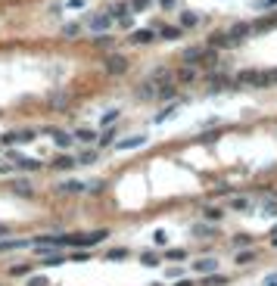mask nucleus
<instances>
[{
    "label": "nucleus",
    "mask_w": 277,
    "mask_h": 286,
    "mask_svg": "<svg viewBox=\"0 0 277 286\" xmlns=\"http://www.w3.org/2000/svg\"><path fill=\"white\" fill-rule=\"evenodd\" d=\"M203 50H206V47H187V50H184V62H187V65H196L199 56H203Z\"/></svg>",
    "instance_id": "aec40b11"
},
{
    "label": "nucleus",
    "mask_w": 277,
    "mask_h": 286,
    "mask_svg": "<svg viewBox=\"0 0 277 286\" xmlns=\"http://www.w3.org/2000/svg\"><path fill=\"white\" fill-rule=\"evenodd\" d=\"M174 81H181V84H193V81H196V69H193V65L181 69L178 75H174Z\"/></svg>",
    "instance_id": "5701e85b"
},
{
    "label": "nucleus",
    "mask_w": 277,
    "mask_h": 286,
    "mask_svg": "<svg viewBox=\"0 0 277 286\" xmlns=\"http://www.w3.org/2000/svg\"><path fill=\"white\" fill-rule=\"evenodd\" d=\"M125 258H128V249L125 246H115V249L106 252V262H125Z\"/></svg>",
    "instance_id": "393cba45"
},
{
    "label": "nucleus",
    "mask_w": 277,
    "mask_h": 286,
    "mask_svg": "<svg viewBox=\"0 0 277 286\" xmlns=\"http://www.w3.org/2000/svg\"><path fill=\"white\" fill-rule=\"evenodd\" d=\"M156 94H159V84H156L153 78H147L144 84H140V90H137L140 100H156Z\"/></svg>",
    "instance_id": "9d476101"
},
{
    "label": "nucleus",
    "mask_w": 277,
    "mask_h": 286,
    "mask_svg": "<svg viewBox=\"0 0 277 286\" xmlns=\"http://www.w3.org/2000/svg\"><path fill=\"white\" fill-rule=\"evenodd\" d=\"M44 267H56V265H65V258L60 255V252H53V249H47L44 252V262H41Z\"/></svg>",
    "instance_id": "6ab92c4d"
},
{
    "label": "nucleus",
    "mask_w": 277,
    "mask_h": 286,
    "mask_svg": "<svg viewBox=\"0 0 277 286\" xmlns=\"http://www.w3.org/2000/svg\"><path fill=\"white\" fill-rule=\"evenodd\" d=\"M271 84H277V69H274V72H271Z\"/></svg>",
    "instance_id": "864d4df0"
},
{
    "label": "nucleus",
    "mask_w": 277,
    "mask_h": 286,
    "mask_svg": "<svg viewBox=\"0 0 277 286\" xmlns=\"http://www.w3.org/2000/svg\"><path fill=\"white\" fill-rule=\"evenodd\" d=\"M94 162H97V153H94V149H85V153L78 156V165H94Z\"/></svg>",
    "instance_id": "72a5a7b5"
},
{
    "label": "nucleus",
    "mask_w": 277,
    "mask_h": 286,
    "mask_svg": "<svg viewBox=\"0 0 277 286\" xmlns=\"http://www.w3.org/2000/svg\"><path fill=\"white\" fill-rule=\"evenodd\" d=\"M10 233V224H0V237H6Z\"/></svg>",
    "instance_id": "3c124183"
},
{
    "label": "nucleus",
    "mask_w": 277,
    "mask_h": 286,
    "mask_svg": "<svg viewBox=\"0 0 277 286\" xmlns=\"http://www.w3.org/2000/svg\"><path fill=\"white\" fill-rule=\"evenodd\" d=\"M128 13H131V0H119V3L109 6V16H112V19H125Z\"/></svg>",
    "instance_id": "f8f14e48"
},
{
    "label": "nucleus",
    "mask_w": 277,
    "mask_h": 286,
    "mask_svg": "<svg viewBox=\"0 0 277 286\" xmlns=\"http://www.w3.org/2000/svg\"><path fill=\"white\" fill-rule=\"evenodd\" d=\"M159 3H162V10H171V6H174V0H159Z\"/></svg>",
    "instance_id": "8fccbe9b"
},
{
    "label": "nucleus",
    "mask_w": 277,
    "mask_h": 286,
    "mask_svg": "<svg viewBox=\"0 0 277 286\" xmlns=\"http://www.w3.org/2000/svg\"><path fill=\"white\" fill-rule=\"evenodd\" d=\"M271 246H277V237H274V240H271Z\"/></svg>",
    "instance_id": "6e6d98bb"
},
{
    "label": "nucleus",
    "mask_w": 277,
    "mask_h": 286,
    "mask_svg": "<svg viewBox=\"0 0 277 286\" xmlns=\"http://www.w3.org/2000/svg\"><path fill=\"white\" fill-rule=\"evenodd\" d=\"M13 193H19V196H31V184L28 181H13Z\"/></svg>",
    "instance_id": "cd10ccee"
},
{
    "label": "nucleus",
    "mask_w": 277,
    "mask_h": 286,
    "mask_svg": "<svg viewBox=\"0 0 277 286\" xmlns=\"http://www.w3.org/2000/svg\"><path fill=\"white\" fill-rule=\"evenodd\" d=\"M271 237H277V224H274V227H271Z\"/></svg>",
    "instance_id": "5fc2aeb1"
},
{
    "label": "nucleus",
    "mask_w": 277,
    "mask_h": 286,
    "mask_svg": "<svg viewBox=\"0 0 277 286\" xmlns=\"http://www.w3.org/2000/svg\"><path fill=\"white\" fill-rule=\"evenodd\" d=\"M28 286H53V283H50L47 277H31V280H28Z\"/></svg>",
    "instance_id": "a18cd8bd"
},
{
    "label": "nucleus",
    "mask_w": 277,
    "mask_h": 286,
    "mask_svg": "<svg viewBox=\"0 0 277 286\" xmlns=\"http://www.w3.org/2000/svg\"><path fill=\"white\" fill-rule=\"evenodd\" d=\"M147 134H131V137H125V140H115V149H140V146H147Z\"/></svg>",
    "instance_id": "7ed1b4c3"
},
{
    "label": "nucleus",
    "mask_w": 277,
    "mask_h": 286,
    "mask_svg": "<svg viewBox=\"0 0 277 286\" xmlns=\"http://www.w3.org/2000/svg\"><path fill=\"white\" fill-rule=\"evenodd\" d=\"M253 240H256V237H249V233H237V237H234L231 243H234L237 249H243V246H253Z\"/></svg>",
    "instance_id": "7c9ffc66"
},
{
    "label": "nucleus",
    "mask_w": 277,
    "mask_h": 286,
    "mask_svg": "<svg viewBox=\"0 0 277 286\" xmlns=\"http://www.w3.org/2000/svg\"><path fill=\"white\" fill-rule=\"evenodd\" d=\"M224 283H228V277H224V274H206L203 277V286H224Z\"/></svg>",
    "instance_id": "a878e982"
},
{
    "label": "nucleus",
    "mask_w": 277,
    "mask_h": 286,
    "mask_svg": "<svg viewBox=\"0 0 277 286\" xmlns=\"http://www.w3.org/2000/svg\"><path fill=\"white\" fill-rule=\"evenodd\" d=\"M3 143L10 146V143H19V131H10V134H3Z\"/></svg>",
    "instance_id": "49530a36"
},
{
    "label": "nucleus",
    "mask_w": 277,
    "mask_h": 286,
    "mask_svg": "<svg viewBox=\"0 0 277 286\" xmlns=\"http://www.w3.org/2000/svg\"><path fill=\"white\" fill-rule=\"evenodd\" d=\"M231 44H234V38L228 35V31H212V35H209V47H215V50L231 47Z\"/></svg>",
    "instance_id": "6e6552de"
},
{
    "label": "nucleus",
    "mask_w": 277,
    "mask_h": 286,
    "mask_svg": "<svg viewBox=\"0 0 277 286\" xmlns=\"http://www.w3.org/2000/svg\"><path fill=\"white\" fill-rule=\"evenodd\" d=\"M153 6V0H131V13H147Z\"/></svg>",
    "instance_id": "473e14b6"
},
{
    "label": "nucleus",
    "mask_w": 277,
    "mask_h": 286,
    "mask_svg": "<svg viewBox=\"0 0 277 286\" xmlns=\"http://www.w3.org/2000/svg\"><path fill=\"white\" fill-rule=\"evenodd\" d=\"M253 262H256V252H243V249L237 252V265H253Z\"/></svg>",
    "instance_id": "f704fd0d"
},
{
    "label": "nucleus",
    "mask_w": 277,
    "mask_h": 286,
    "mask_svg": "<svg viewBox=\"0 0 277 286\" xmlns=\"http://www.w3.org/2000/svg\"><path fill=\"white\" fill-rule=\"evenodd\" d=\"M131 44H153L156 41V31L153 28H137V31H131Z\"/></svg>",
    "instance_id": "423d86ee"
},
{
    "label": "nucleus",
    "mask_w": 277,
    "mask_h": 286,
    "mask_svg": "<svg viewBox=\"0 0 277 286\" xmlns=\"http://www.w3.org/2000/svg\"><path fill=\"white\" fill-rule=\"evenodd\" d=\"M85 190H87V184H81V181H63L60 184V193H72V196H78Z\"/></svg>",
    "instance_id": "4468645a"
},
{
    "label": "nucleus",
    "mask_w": 277,
    "mask_h": 286,
    "mask_svg": "<svg viewBox=\"0 0 277 286\" xmlns=\"http://www.w3.org/2000/svg\"><path fill=\"white\" fill-rule=\"evenodd\" d=\"M140 262H144L147 267H156V265H159V258H156V252H144V255H140Z\"/></svg>",
    "instance_id": "c9c22d12"
},
{
    "label": "nucleus",
    "mask_w": 277,
    "mask_h": 286,
    "mask_svg": "<svg viewBox=\"0 0 277 286\" xmlns=\"http://www.w3.org/2000/svg\"><path fill=\"white\" fill-rule=\"evenodd\" d=\"M231 208H234V212H249V208H253V199H246V196H234V199H231Z\"/></svg>",
    "instance_id": "b1692460"
},
{
    "label": "nucleus",
    "mask_w": 277,
    "mask_h": 286,
    "mask_svg": "<svg viewBox=\"0 0 277 286\" xmlns=\"http://www.w3.org/2000/svg\"><path fill=\"white\" fill-rule=\"evenodd\" d=\"M253 25H249V22H237V25H231V31H228V35L234 38V44H237V41H243V38H249V35H253Z\"/></svg>",
    "instance_id": "39448f33"
},
{
    "label": "nucleus",
    "mask_w": 277,
    "mask_h": 286,
    "mask_svg": "<svg viewBox=\"0 0 277 286\" xmlns=\"http://www.w3.org/2000/svg\"><path fill=\"white\" fill-rule=\"evenodd\" d=\"M103 69H106L109 75H125V72H128V60L119 56V53H109L106 62H103Z\"/></svg>",
    "instance_id": "f03ea898"
},
{
    "label": "nucleus",
    "mask_w": 277,
    "mask_h": 286,
    "mask_svg": "<svg viewBox=\"0 0 277 286\" xmlns=\"http://www.w3.org/2000/svg\"><path fill=\"white\" fill-rule=\"evenodd\" d=\"M90 258V252L87 249H78V252H72V262H87Z\"/></svg>",
    "instance_id": "79ce46f5"
},
{
    "label": "nucleus",
    "mask_w": 277,
    "mask_h": 286,
    "mask_svg": "<svg viewBox=\"0 0 277 286\" xmlns=\"http://www.w3.org/2000/svg\"><path fill=\"white\" fill-rule=\"evenodd\" d=\"M203 218H206V221H212V224H218L224 218V208L221 205H206L203 208Z\"/></svg>",
    "instance_id": "f3484780"
},
{
    "label": "nucleus",
    "mask_w": 277,
    "mask_h": 286,
    "mask_svg": "<svg viewBox=\"0 0 277 286\" xmlns=\"http://www.w3.org/2000/svg\"><path fill=\"white\" fill-rule=\"evenodd\" d=\"M196 25H199L196 13H181V28H196Z\"/></svg>",
    "instance_id": "bb28decb"
},
{
    "label": "nucleus",
    "mask_w": 277,
    "mask_h": 286,
    "mask_svg": "<svg viewBox=\"0 0 277 286\" xmlns=\"http://www.w3.org/2000/svg\"><path fill=\"white\" fill-rule=\"evenodd\" d=\"M109 25H112V16H109V13H100V16L90 19V31H94V35H97V31H100V35H106Z\"/></svg>",
    "instance_id": "0eeeda50"
},
{
    "label": "nucleus",
    "mask_w": 277,
    "mask_h": 286,
    "mask_svg": "<svg viewBox=\"0 0 277 286\" xmlns=\"http://www.w3.org/2000/svg\"><path fill=\"white\" fill-rule=\"evenodd\" d=\"M115 143V131H106L103 137H100V146H112Z\"/></svg>",
    "instance_id": "58836bf2"
},
{
    "label": "nucleus",
    "mask_w": 277,
    "mask_h": 286,
    "mask_svg": "<svg viewBox=\"0 0 277 286\" xmlns=\"http://www.w3.org/2000/svg\"><path fill=\"white\" fill-rule=\"evenodd\" d=\"M72 165H78V159H75V156H56V159H53V168H56V171H69Z\"/></svg>",
    "instance_id": "a211bd4d"
},
{
    "label": "nucleus",
    "mask_w": 277,
    "mask_h": 286,
    "mask_svg": "<svg viewBox=\"0 0 277 286\" xmlns=\"http://www.w3.org/2000/svg\"><path fill=\"white\" fill-rule=\"evenodd\" d=\"M31 140H35V131H31V128L19 131V143H31Z\"/></svg>",
    "instance_id": "a19ab883"
},
{
    "label": "nucleus",
    "mask_w": 277,
    "mask_h": 286,
    "mask_svg": "<svg viewBox=\"0 0 277 286\" xmlns=\"http://www.w3.org/2000/svg\"><path fill=\"white\" fill-rule=\"evenodd\" d=\"M47 103L63 112V109H69V106H72V94H65V90H56V94H50V97H47Z\"/></svg>",
    "instance_id": "20e7f679"
},
{
    "label": "nucleus",
    "mask_w": 277,
    "mask_h": 286,
    "mask_svg": "<svg viewBox=\"0 0 277 286\" xmlns=\"http://www.w3.org/2000/svg\"><path fill=\"white\" fill-rule=\"evenodd\" d=\"M47 134H53V137H56V146H60V149L72 146V134H65V131H60V128H47Z\"/></svg>",
    "instance_id": "dca6fc26"
},
{
    "label": "nucleus",
    "mask_w": 277,
    "mask_h": 286,
    "mask_svg": "<svg viewBox=\"0 0 277 286\" xmlns=\"http://www.w3.org/2000/svg\"><path fill=\"white\" fill-rule=\"evenodd\" d=\"M149 78L162 84V81H171L174 75H171V69H169V65H159V69H153V72H149Z\"/></svg>",
    "instance_id": "412c9836"
},
{
    "label": "nucleus",
    "mask_w": 277,
    "mask_h": 286,
    "mask_svg": "<svg viewBox=\"0 0 277 286\" xmlns=\"http://www.w3.org/2000/svg\"><path fill=\"white\" fill-rule=\"evenodd\" d=\"M237 84H246V87H268L271 84V72H256V69H246L237 75Z\"/></svg>",
    "instance_id": "f257e3e1"
},
{
    "label": "nucleus",
    "mask_w": 277,
    "mask_h": 286,
    "mask_svg": "<svg viewBox=\"0 0 277 286\" xmlns=\"http://www.w3.org/2000/svg\"><path fill=\"white\" fill-rule=\"evenodd\" d=\"M265 215H277V199H268V203H265Z\"/></svg>",
    "instance_id": "c03bdc74"
},
{
    "label": "nucleus",
    "mask_w": 277,
    "mask_h": 286,
    "mask_svg": "<svg viewBox=\"0 0 277 286\" xmlns=\"http://www.w3.org/2000/svg\"><path fill=\"white\" fill-rule=\"evenodd\" d=\"M13 165L16 168H25V171H38V168H41L38 159H28V156H13Z\"/></svg>",
    "instance_id": "ddd939ff"
},
{
    "label": "nucleus",
    "mask_w": 277,
    "mask_h": 286,
    "mask_svg": "<svg viewBox=\"0 0 277 286\" xmlns=\"http://www.w3.org/2000/svg\"><path fill=\"white\" fill-rule=\"evenodd\" d=\"M174 84H178L174 78H171V81H162V84H159V94H156V97H159V100H174V97H178V87H174Z\"/></svg>",
    "instance_id": "9b49d317"
},
{
    "label": "nucleus",
    "mask_w": 277,
    "mask_h": 286,
    "mask_svg": "<svg viewBox=\"0 0 277 286\" xmlns=\"http://www.w3.org/2000/svg\"><path fill=\"white\" fill-rule=\"evenodd\" d=\"M78 31H81L78 25H65V38H75V35H78Z\"/></svg>",
    "instance_id": "de8ad7c7"
},
{
    "label": "nucleus",
    "mask_w": 277,
    "mask_h": 286,
    "mask_svg": "<svg viewBox=\"0 0 277 286\" xmlns=\"http://www.w3.org/2000/svg\"><path fill=\"white\" fill-rule=\"evenodd\" d=\"M187 258V249H169V262H181Z\"/></svg>",
    "instance_id": "4c0bfd02"
},
{
    "label": "nucleus",
    "mask_w": 277,
    "mask_h": 286,
    "mask_svg": "<svg viewBox=\"0 0 277 286\" xmlns=\"http://www.w3.org/2000/svg\"><path fill=\"white\" fill-rule=\"evenodd\" d=\"M193 271L196 274H215L218 271V258H199V262H193Z\"/></svg>",
    "instance_id": "1a4fd4ad"
},
{
    "label": "nucleus",
    "mask_w": 277,
    "mask_h": 286,
    "mask_svg": "<svg viewBox=\"0 0 277 286\" xmlns=\"http://www.w3.org/2000/svg\"><path fill=\"white\" fill-rule=\"evenodd\" d=\"M212 233H215V224H212V221L193 224V237H212Z\"/></svg>",
    "instance_id": "4be33fe9"
},
{
    "label": "nucleus",
    "mask_w": 277,
    "mask_h": 286,
    "mask_svg": "<svg viewBox=\"0 0 277 286\" xmlns=\"http://www.w3.org/2000/svg\"><path fill=\"white\" fill-rule=\"evenodd\" d=\"M159 35H162V41H178L184 35V28H181V25H162Z\"/></svg>",
    "instance_id": "2eb2a0df"
},
{
    "label": "nucleus",
    "mask_w": 277,
    "mask_h": 286,
    "mask_svg": "<svg viewBox=\"0 0 277 286\" xmlns=\"http://www.w3.org/2000/svg\"><path fill=\"white\" fill-rule=\"evenodd\" d=\"M153 240H156V246H165V243H169V233H165V230H156Z\"/></svg>",
    "instance_id": "37998d69"
},
{
    "label": "nucleus",
    "mask_w": 277,
    "mask_h": 286,
    "mask_svg": "<svg viewBox=\"0 0 277 286\" xmlns=\"http://www.w3.org/2000/svg\"><path fill=\"white\" fill-rule=\"evenodd\" d=\"M265 286H277V274H268L265 277Z\"/></svg>",
    "instance_id": "09e8293b"
},
{
    "label": "nucleus",
    "mask_w": 277,
    "mask_h": 286,
    "mask_svg": "<svg viewBox=\"0 0 277 286\" xmlns=\"http://www.w3.org/2000/svg\"><path fill=\"white\" fill-rule=\"evenodd\" d=\"M174 286H196V283H193V280H178Z\"/></svg>",
    "instance_id": "603ef678"
},
{
    "label": "nucleus",
    "mask_w": 277,
    "mask_h": 286,
    "mask_svg": "<svg viewBox=\"0 0 277 286\" xmlns=\"http://www.w3.org/2000/svg\"><path fill=\"white\" fill-rule=\"evenodd\" d=\"M169 115H174V106H169V109H162V112H159V115H156L153 122H156V124H162L165 119H169Z\"/></svg>",
    "instance_id": "ea45409f"
},
{
    "label": "nucleus",
    "mask_w": 277,
    "mask_h": 286,
    "mask_svg": "<svg viewBox=\"0 0 277 286\" xmlns=\"http://www.w3.org/2000/svg\"><path fill=\"white\" fill-rule=\"evenodd\" d=\"M119 115H122V112H119V109H109V112L103 115V122H100V124H103V128H112V124H115V122H119Z\"/></svg>",
    "instance_id": "c85d7f7f"
},
{
    "label": "nucleus",
    "mask_w": 277,
    "mask_h": 286,
    "mask_svg": "<svg viewBox=\"0 0 277 286\" xmlns=\"http://www.w3.org/2000/svg\"><path fill=\"white\" fill-rule=\"evenodd\" d=\"M112 44H115V38H109V35L94 38V47H100V50H112Z\"/></svg>",
    "instance_id": "c756f323"
},
{
    "label": "nucleus",
    "mask_w": 277,
    "mask_h": 286,
    "mask_svg": "<svg viewBox=\"0 0 277 286\" xmlns=\"http://www.w3.org/2000/svg\"><path fill=\"white\" fill-rule=\"evenodd\" d=\"M28 271H31V265H13V267H10V274H13V277H25Z\"/></svg>",
    "instance_id": "e433bc0d"
},
{
    "label": "nucleus",
    "mask_w": 277,
    "mask_h": 286,
    "mask_svg": "<svg viewBox=\"0 0 277 286\" xmlns=\"http://www.w3.org/2000/svg\"><path fill=\"white\" fill-rule=\"evenodd\" d=\"M75 140H81V143H94V140H97V134H94V131H87V128H81V131H75Z\"/></svg>",
    "instance_id": "2f4dec72"
}]
</instances>
